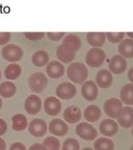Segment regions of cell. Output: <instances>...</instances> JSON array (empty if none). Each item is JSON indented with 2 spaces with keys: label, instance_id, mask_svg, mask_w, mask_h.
Wrapping results in <instances>:
<instances>
[{
  "label": "cell",
  "instance_id": "6da1fadb",
  "mask_svg": "<svg viewBox=\"0 0 133 150\" xmlns=\"http://www.w3.org/2000/svg\"><path fill=\"white\" fill-rule=\"evenodd\" d=\"M67 76L74 83L82 84L88 77V70L85 64L81 62H73L67 68Z\"/></svg>",
  "mask_w": 133,
  "mask_h": 150
},
{
  "label": "cell",
  "instance_id": "7a4b0ae2",
  "mask_svg": "<svg viewBox=\"0 0 133 150\" xmlns=\"http://www.w3.org/2000/svg\"><path fill=\"white\" fill-rule=\"evenodd\" d=\"M48 81H49L46 75L42 72L38 71V72L33 73L29 77L28 86L31 91L38 94V93H42L45 89L48 84Z\"/></svg>",
  "mask_w": 133,
  "mask_h": 150
},
{
  "label": "cell",
  "instance_id": "3957f363",
  "mask_svg": "<svg viewBox=\"0 0 133 150\" xmlns=\"http://www.w3.org/2000/svg\"><path fill=\"white\" fill-rule=\"evenodd\" d=\"M106 58V54L101 48H92L86 56V63L91 67L101 66Z\"/></svg>",
  "mask_w": 133,
  "mask_h": 150
},
{
  "label": "cell",
  "instance_id": "277c9868",
  "mask_svg": "<svg viewBox=\"0 0 133 150\" xmlns=\"http://www.w3.org/2000/svg\"><path fill=\"white\" fill-rule=\"evenodd\" d=\"M103 108L107 116L108 117H111L112 119H115V118H118L123 107L122 102L119 99L109 98L107 101H105Z\"/></svg>",
  "mask_w": 133,
  "mask_h": 150
},
{
  "label": "cell",
  "instance_id": "5b68a950",
  "mask_svg": "<svg viewBox=\"0 0 133 150\" xmlns=\"http://www.w3.org/2000/svg\"><path fill=\"white\" fill-rule=\"evenodd\" d=\"M2 56L5 60L8 62H17L20 60L23 57L22 49L15 44L6 45L2 50Z\"/></svg>",
  "mask_w": 133,
  "mask_h": 150
},
{
  "label": "cell",
  "instance_id": "8992f818",
  "mask_svg": "<svg viewBox=\"0 0 133 150\" xmlns=\"http://www.w3.org/2000/svg\"><path fill=\"white\" fill-rule=\"evenodd\" d=\"M77 93L76 87L71 82H63L60 83L56 88V95L58 98L68 100L75 96Z\"/></svg>",
  "mask_w": 133,
  "mask_h": 150
},
{
  "label": "cell",
  "instance_id": "52a82bcc",
  "mask_svg": "<svg viewBox=\"0 0 133 150\" xmlns=\"http://www.w3.org/2000/svg\"><path fill=\"white\" fill-rule=\"evenodd\" d=\"M76 133L79 135V137L85 140H93L97 137L96 129L92 125L86 122H82L77 125Z\"/></svg>",
  "mask_w": 133,
  "mask_h": 150
},
{
  "label": "cell",
  "instance_id": "ba28073f",
  "mask_svg": "<svg viewBox=\"0 0 133 150\" xmlns=\"http://www.w3.org/2000/svg\"><path fill=\"white\" fill-rule=\"evenodd\" d=\"M46 122L42 118L33 119L28 125V132L34 137H42L47 132Z\"/></svg>",
  "mask_w": 133,
  "mask_h": 150
},
{
  "label": "cell",
  "instance_id": "9c48e42d",
  "mask_svg": "<svg viewBox=\"0 0 133 150\" xmlns=\"http://www.w3.org/2000/svg\"><path fill=\"white\" fill-rule=\"evenodd\" d=\"M81 93L83 97L89 102H93L96 99L98 96V87L95 82L93 81H87L83 83L82 88H81Z\"/></svg>",
  "mask_w": 133,
  "mask_h": 150
},
{
  "label": "cell",
  "instance_id": "30bf717a",
  "mask_svg": "<svg viewBox=\"0 0 133 150\" xmlns=\"http://www.w3.org/2000/svg\"><path fill=\"white\" fill-rule=\"evenodd\" d=\"M43 107H44L45 112L48 115L55 117L60 113L61 109H62V104L58 98L55 96H50V97H48L44 101Z\"/></svg>",
  "mask_w": 133,
  "mask_h": 150
},
{
  "label": "cell",
  "instance_id": "8fae6325",
  "mask_svg": "<svg viewBox=\"0 0 133 150\" xmlns=\"http://www.w3.org/2000/svg\"><path fill=\"white\" fill-rule=\"evenodd\" d=\"M108 67L110 71L115 74L122 73L127 68V61L125 57L121 55H115L111 57L108 63Z\"/></svg>",
  "mask_w": 133,
  "mask_h": 150
},
{
  "label": "cell",
  "instance_id": "7c38bea8",
  "mask_svg": "<svg viewBox=\"0 0 133 150\" xmlns=\"http://www.w3.org/2000/svg\"><path fill=\"white\" fill-rule=\"evenodd\" d=\"M42 100L36 95L29 96L25 101V110L30 115L37 114L42 109Z\"/></svg>",
  "mask_w": 133,
  "mask_h": 150
},
{
  "label": "cell",
  "instance_id": "4fadbf2b",
  "mask_svg": "<svg viewBox=\"0 0 133 150\" xmlns=\"http://www.w3.org/2000/svg\"><path fill=\"white\" fill-rule=\"evenodd\" d=\"M68 125L63 119L55 118L50 121L49 125V132L56 136H63L68 132Z\"/></svg>",
  "mask_w": 133,
  "mask_h": 150
},
{
  "label": "cell",
  "instance_id": "5bb4252c",
  "mask_svg": "<svg viewBox=\"0 0 133 150\" xmlns=\"http://www.w3.org/2000/svg\"><path fill=\"white\" fill-rule=\"evenodd\" d=\"M46 71L48 76L51 79H59L65 72L63 64L59 61H51L48 64Z\"/></svg>",
  "mask_w": 133,
  "mask_h": 150
},
{
  "label": "cell",
  "instance_id": "9a60e30c",
  "mask_svg": "<svg viewBox=\"0 0 133 150\" xmlns=\"http://www.w3.org/2000/svg\"><path fill=\"white\" fill-rule=\"evenodd\" d=\"M82 117L81 110L79 107L75 105H72L67 107L63 111V118L69 124H76Z\"/></svg>",
  "mask_w": 133,
  "mask_h": 150
},
{
  "label": "cell",
  "instance_id": "2e32d148",
  "mask_svg": "<svg viewBox=\"0 0 133 150\" xmlns=\"http://www.w3.org/2000/svg\"><path fill=\"white\" fill-rule=\"evenodd\" d=\"M96 85L101 88H108L113 82V75L107 69L100 70L96 74Z\"/></svg>",
  "mask_w": 133,
  "mask_h": 150
},
{
  "label": "cell",
  "instance_id": "e0dca14e",
  "mask_svg": "<svg viewBox=\"0 0 133 150\" xmlns=\"http://www.w3.org/2000/svg\"><path fill=\"white\" fill-rule=\"evenodd\" d=\"M99 129L103 135L107 137H111L118 132V125L114 119L107 118L101 123Z\"/></svg>",
  "mask_w": 133,
  "mask_h": 150
},
{
  "label": "cell",
  "instance_id": "ac0fdd59",
  "mask_svg": "<svg viewBox=\"0 0 133 150\" xmlns=\"http://www.w3.org/2000/svg\"><path fill=\"white\" fill-rule=\"evenodd\" d=\"M118 124L123 128H129L133 126V109L131 107H124L119 115Z\"/></svg>",
  "mask_w": 133,
  "mask_h": 150
},
{
  "label": "cell",
  "instance_id": "d6986e66",
  "mask_svg": "<svg viewBox=\"0 0 133 150\" xmlns=\"http://www.w3.org/2000/svg\"><path fill=\"white\" fill-rule=\"evenodd\" d=\"M56 54V57L59 59V61H61L64 64H67V63L72 62L74 59L76 52L72 50L71 49L67 48L66 46H64L63 44H61L57 47Z\"/></svg>",
  "mask_w": 133,
  "mask_h": 150
},
{
  "label": "cell",
  "instance_id": "ffe728a7",
  "mask_svg": "<svg viewBox=\"0 0 133 150\" xmlns=\"http://www.w3.org/2000/svg\"><path fill=\"white\" fill-rule=\"evenodd\" d=\"M118 52L121 56L127 58L133 57V39L122 40L118 45Z\"/></svg>",
  "mask_w": 133,
  "mask_h": 150
},
{
  "label": "cell",
  "instance_id": "44dd1931",
  "mask_svg": "<svg viewBox=\"0 0 133 150\" xmlns=\"http://www.w3.org/2000/svg\"><path fill=\"white\" fill-rule=\"evenodd\" d=\"M87 40L93 47H101L106 41V34L102 32H90L87 35Z\"/></svg>",
  "mask_w": 133,
  "mask_h": 150
},
{
  "label": "cell",
  "instance_id": "7402d4cb",
  "mask_svg": "<svg viewBox=\"0 0 133 150\" xmlns=\"http://www.w3.org/2000/svg\"><path fill=\"white\" fill-rule=\"evenodd\" d=\"M121 101L127 105H133V83L124 85L120 91Z\"/></svg>",
  "mask_w": 133,
  "mask_h": 150
},
{
  "label": "cell",
  "instance_id": "603a6c76",
  "mask_svg": "<svg viewBox=\"0 0 133 150\" xmlns=\"http://www.w3.org/2000/svg\"><path fill=\"white\" fill-rule=\"evenodd\" d=\"M22 72V69L20 64L16 63H12L5 69V76L7 80L13 81L18 79Z\"/></svg>",
  "mask_w": 133,
  "mask_h": 150
},
{
  "label": "cell",
  "instance_id": "cb8c5ba5",
  "mask_svg": "<svg viewBox=\"0 0 133 150\" xmlns=\"http://www.w3.org/2000/svg\"><path fill=\"white\" fill-rule=\"evenodd\" d=\"M17 91V88L13 82L5 81L0 84V96L4 98L13 97Z\"/></svg>",
  "mask_w": 133,
  "mask_h": 150
},
{
  "label": "cell",
  "instance_id": "d4e9b609",
  "mask_svg": "<svg viewBox=\"0 0 133 150\" xmlns=\"http://www.w3.org/2000/svg\"><path fill=\"white\" fill-rule=\"evenodd\" d=\"M63 44L76 52L81 47V40L76 35H68L67 36L64 37Z\"/></svg>",
  "mask_w": 133,
  "mask_h": 150
},
{
  "label": "cell",
  "instance_id": "484cf974",
  "mask_svg": "<svg viewBox=\"0 0 133 150\" xmlns=\"http://www.w3.org/2000/svg\"><path fill=\"white\" fill-rule=\"evenodd\" d=\"M101 116L100 108L96 105H89L84 110V117L88 122H96Z\"/></svg>",
  "mask_w": 133,
  "mask_h": 150
},
{
  "label": "cell",
  "instance_id": "4316f807",
  "mask_svg": "<svg viewBox=\"0 0 133 150\" xmlns=\"http://www.w3.org/2000/svg\"><path fill=\"white\" fill-rule=\"evenodd\" d=\"M49 56L45 50H38L34 52L32 56V62L37 67H42L47 64H49Z\"/></svg>",
  "mask_w": 133,
  "mask_h": 150
},
{
  "label": "cell",
  "instance_id": "83f0119b",
  "mask_svg": "<svg viewBox=\"0 0 133 150\" xmlns=\"http://www.w3.org/2000/svg\"><path fill=\"white\" fill-rule=\"evenodd\" d=\"M13 122V129L16 132L24 131L27 126V119L23 114H15L12 117Z\"/></svg>",
  "mask_w": 133,
  "mask_h": 150
},
{
  "label": "cell",
  "instance_id": "f1b7e54d",
  "mask_svg": "<svg viewBox=\"0 0 133 150\" xmlns=\"http://www.w3.org/2000/svg\"><path fill=\"white\" fill-rule=\"evenodd\" d=\"M95 150H114L115 144L114 142L108 138H99L95 140L94 144Z\"/></svg>",
  "mask_w": 133,
  "mask_h": 150
},
{
  "label": "cell",
  "instance_id": "f546056e",
  "mask_svg": "<svg viewBox=\"0 0 133 150\" xmlns=\"http://www.w3.org/2000/svg\"><path fill=\"white\" fill-rule=\"evenodd\" d=\"M43 146L47 150H59L60 149V141L57 138L53 136H49L43 140Z\"/></svg>",
  "mask_w": 133,
  "mask_h": 150
},
{
  "label": "cell",
  "instance_id": "4dcf8cb0",
  "mask_svg": "<svg viewBox=\"0 0 133 150\" xmlns=\"http://www.w3.org/2000/svg\"><path fill=\"white\" fill-rule=\"evenodd\" d=\"M80 146L76 139L68 138L63 143L62 150H80Z\"/></svg>",
  "mask_w": 133,
  "mask_h": 150
},
{
  "label": "cell",
  "instance_id": "1f68e13d",
  "mask_svg": "<svg viewBox=\"0 0 133 150\" xmlns=\"http://www.w3.org/2000/svg\"><path fill=\"white\" fill-rule=\"evenodd\" d=\"M124 36V33L122 32H116V33H113V32H108L106 34V37L107 39L112 42V43H118L121 42L122 41V38Z\"/></svg>",
  "mask_w": 133,
  "mask_h": 150
},
{
  "label": "cell",
  "instance_id": "d6a6232c",
  "mask_svg": "<svg viewBox=\"0 0 133 150\" xmlns=\"http://www.w3.org/2000/svg\"><path fill=\"white\" fill-rule=\"evenodd\" d=\"M25 36L30 41H38L41 40L44 36V33L38 32V33H25Z\"/></svg>",
  "mask_w": 133,
  "mask_h": 150
},
{
  "label": "cell",
  "instance_id": "836d02e7",
  "mask_svg": "<svg viewBox=\"0 0 133 150\" xmlns=\"http://www.w3.org/2000/svg\"><path fill=\"white\" fill-rule=\"evenodd\" d=\"M48 37L53 41V42H56V41H59L61 40L63 36H64V33L63 32H60V33H48L47 34Z\"/></svg>",
  "mask_w": 133,
  "mask_h": 150
},
{
  "label": "cell",
  "instance_id": "e575fe53",
  "mask_svg": "<svg viewBox=\"0 0 133 150\" xmlns=\"http://www.w3.org/2000/svg\"><path fill=\"white\" fill-rule=\"evenodd\" d=\"M11 38V34L7 33V32H4V33H0V45L6 44L9 42Z\"/></svg>",
  "mask_w": 133,
  "mask_h": 150
},
{
  "label": "cell",
  "instance_id": "d590c367",
  "mask_svg": "<svg viewBox=\"0 0 133 150\" xmlns=\"http://www.w3.org/2000/svg\"><path fill=\"white\" fill-rule=\"evenodd\" d=\"M10 150H27L25 145L21 142H14L11 145Z\"/></svg>",
  "mask_w": 133,
  "mask_h": 150
},
{
  "label": "cell",
  "instance_id": "8d00e7d4",
  "mask_svg": "<svg viewBox=\"0 0 133 150\" xmlns=\"http://www.w3.org/2000/svg\"><path fill=\"white\" fill-rule=\"evenodd\" d=\"M7 131V124L6 122L2 119V118H0V136L1 135H4Z\"/></svg>",
  "mask_w": 133,
  "mask_h": 150
},
{
  "label": "cell",
  "instance_id": "74e56055",
  "mask_svg": "<svg viewBox=\"0 0 133 150\" xmlns=\"http://www.w3.org/2000/svg\"><path fill=\"white\" fill-rule=\"evenodd\" d=\"M28 150H47L46 147L43 146V144L42 143H35V144H33Z\"/></svg>",
  "mask_w": 133,
  "mask_h": 150
},
{
  "label": "cell",
  "instance_id": "f35d334b",
  "mask_svg": "<svg viewBox=\"0 0 133 150\" xmlns=\"http://www.w3.org/2000/svg\"><path fill=\"white\" fill-rule=\"evenodd\" d=\"M128 79L129 80L131 83H133V67H131L128 71Z\"/></svg>",
  "mask_w": 133,
  "mask_h": 150
},
{
  "label": "cell",
  "instance_id": "ab89813d",
  "mask_svg": "<svg viewBox=\"0 0 133 150\" xmlns=\"http://www.w3.org/2000/svg\"><path fill=\"white\" fill-rule=\"evenodd\" d=\"M6 141L2 138H0V150H6Z\"/></svg>",
  "mask_w": 133,
  "mask_h": 150
},
{
  "label": "cell",
  "instance_id": "60d3db41",
  "mask_svg": "<svg viewBox=\"0 0 133 150\" xmlns=\"http://www.w3.org/2000/svg\"><path fill=\"white\" fill-rule=\"evenodd\" d=\"M127 35H128V36H129L130 39H133V32H128Z\"/></svg>",
  "mask_w": 133,
  "mask_h": 150
},
{
  "label": "cell",
  "instance_id": "b9f144b4",
  "mask_svg": "<svg viewBox=\"0 0 133 150\" xmlns=\"http://www.w3.org/2000/svg\"><path fill=\"white\" fill-rule=\"evenodd\" d=\"M2 106H3V103H2V99H1V97H0V110H1Z\"/></svg>",
  "mask_w": 133,
  "mask_h": 150
},
{
  "label": "cell",
  "instance_id": "7bdbcfd3",
  "mask_svg": "<svg viewBox=\"0 0 133 150\" xmlns=\"http://www.w3.org/2000/svg\"><path fill=\"white\" fill-rule=\"evenodd\" d=\"M82 150H93V148H91V147H85V148L82 149Z\"/></svg>",
  "mask_w": 133,
  "mask_h": 150
},
{
  "label": "cell",
  "instance_id": "ee69618b",
  "mask_svg": "<svg viewBox=\"0 0 133 150\" xmlns=\"http://www.w3.org/2000/svg\"><path fill=\"white\" fill-rule=\"evenodd\" d=\"M130 150H133V145H132V146H130Z\"/></svg>",
  "mask_w": 133,
  "mask_h": 150
},
{
  "label": "cell",
  "instance_id": "f6af8a7d",
  "mask_svg": "<svg viewBox=\"0 0 133 150\" xmlns=\"http://www.w3.org/2000/svg\"><path fill=\"white\" fill-rule=\"evenodd\" d=\"M0 79H1V71H0Z\"/></svg>",
  "mask_w": 133,
  "mask_h": 150
},
{
  "label": "cell",
  "instance_id": "bcb514c9",
  "mask_svg": "<svg viewBox=\"0 0 133 150\" xmlns=\"http://www.w3.org/2000/svg\"><path fill=\"white\" fill-rule=\"evenodd\" d=\"M131 132H132V136H133V127H132V131H131Z\"/></svg>",
  "mask_w": 133,
  "mask_h": 150
}]
</instances>
